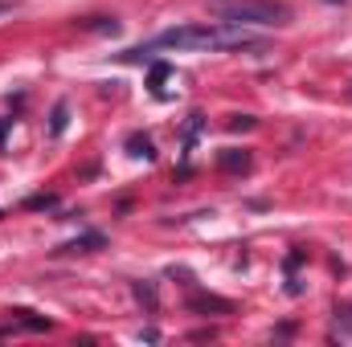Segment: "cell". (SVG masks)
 <instances>
[{"label": "cell", "instance_id": "6da1fadb", "mask_svg": "<svg viewBox=\"0 0 352 347\" xmlns=\"http://www.w3.org/2000/svg\"><path fill=\"white\" fill-rule=\"evenodd\" d=\"M148 49H201V53H221V49H266V41L258 33H250L246 25H230V21H217V25H184V29H168L160 33ZM140 49V53H148Z\"/></svg>", "mask_w": 352, "mask_h": 347}, {"label": "cell", "instance_id": "7a4b0ae2", "mask_svg": "<svg viewBox=\"0 0 352 347\" xmlns=\"http://www.w3.org/2000/svg\"><path fill=\"white\" fill-rule=\"evenodd\" d=\"M217 21H230V25H263V29H278L291 21V8L278 4V0H217L213 4Z\"/></svg>", "mask_w": 352, "mask_h": 347}, {"label": "cell", "instance_id": "3957f363", "mask_svg": "<svg viewBox=\"0 0 352 347\" xmlns=\"http://www.w3.org/2000/svg\"><path fill=\"white\" fill-rule=\"evenodd\" d=\"M332 339L352 344V307H336V323H332Z\"/></svg>", "mask_w": 352, "mask_h": 347}, {"label": "cell", "instance_id": "277c9868", "mask_svg": "<svg viewBox=\"0 0 352 347\" xmlns=\"http://www.w3.org/2000/svg\"><path fill=\"white\" fill-rule=\"evenodd\" d=\"M217 164H221L226 172H246V168H250V152H226Z\"/></svg>", "mask_w": 352, "mask_h": 347}, {"label": "cell", "instance_id": "5b68a950", "mask_svg": "<svg viewBox=\"0 0 352 347\" xmlns=\"http://www.w3.org/2000/svg\"><path fill=\"white\" fill-rule=\"evenodd\" d=\"M127 147H131V156L156 160V147H152V139H148V135H131V139H127Z\"/></svg>", "mask_w": 352, "mask_h": 347}, {"label": "cell", "instance_id": "8992f818", "mask_svg": "<svg viewBox=\"0 0 352 347\" xmlns=\"http://www.w3.org/2000/svg\"><path fill=\"white\" fill-rule=\"evenodd\" d=\"M66 119H70V106L58 102V106H54V119H50V135H62V131H66Z\"/></svg>", "mask_w": 352, "mask_h": 347}, {"label": "cell", "instance_id": "52a82bcc", "mask_svg": "<svg viewBox=\"0 0 352 347\" xmlns=\"http://www.w3.org/2000/svg\"><path fill=\"white\" fill-rule=\"evenodd\" d=\"M102 246V233H87L82 241H70V246H62L66 254H78V250H98Z\"/></svg>", "mask_w": 352, "mask_h": 347}, {"label": "cell", "instance_id": "ba28073f", "mask_svg": "<svg viewBox=\"0 0 352 347\" xmlns=\"http://www.w3.org/2000/svg\"><path fill=\"white\" fill-rule=\"evenodd\" d=\"M135 294H140V298H144V302H148V307L156 311V290H152V286H144V282H135Z\"/></svg>", "mask_w": 352, "mask_h": 347}, {"label": "cell", "instance_id": "9c48e42d", "mask_svg": "<svg viewBox=\"0 0 352 347\" xmlns=\"http://www.w3.org/2000/svg\"><path fill=\"white\" fill-rule=\"evenodd\" d=\"M25 204H29V208H54L58 200H54V196H29Z\"/></svg>", "mask_w": 352, "mask_h": 347}, {"label": "cell", "instance_id": "30bf717a", "mask_svg": "<svg viewBox=\"0 0 352 347\" xmlns=\"http://www.w3.org/2000/svg\"><path fill=\"white\" fill-rule=\"evenodd\" d=\"M8 8H12V4H8V0H0V12H8Z\"/></svg>", "mask_w": 352, "mask_h": 347}]
</instances>
